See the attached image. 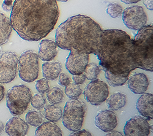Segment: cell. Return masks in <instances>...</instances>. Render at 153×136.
<instances>
[{"label":"cell","instance_id":"obj_1","mask_svg":"<svg viewBox=\"0 0 153 136\" xmlns=\"http://www.w3.org/2000/svg\"><path fill=\"white\" fill-rule=\"evenodd\" d=\"M152 23L138 30L134 38L118 29L96 27L88 46V54L96 55L99 66L114 75H129L136 68L153 71Z\"/></svg>","mask_w":153,"mask_h":136},{"label":"cell","instance_id":"obj_2","mask_svg":"<svg viewBox=\"0 0 153 136\" xmlns=\"http://www.w3.org/2000/svg\"><path fill=\"white\" fill-rule=\"evenodd\" d=\"M59 16L56 0H16L9 19L21 38L37 41L53 30Z\"/></svg>","mask_w":153,"mask_h":136},{"label":"cell","instance_id":"obj_3","mask_svg":"<svg viewBox=\"0 0 153 136\" xmlns=\"http://www.w3.org/2000/svg\"><path fill=\"white\" fill-rule=\"evenodd\" d=\"M32 97L30 88L23 84L10 88L6 95V105L14 116L23 114L27 109Z\"/></svg>","mask_w":153,"mask_h":136},{"label":"cell","instance_id":"obj_4","mask_svg":"<svg viewBox=\"0 0 153 136\" xmlns=\"http://www.w3.org/2000/svg\"><path fill=\"white\" fill-rule=\"evenodd\" d=\"M86 111L85 104L79 99L68 101L62 115V124L71 131L80 130L82 127Z\"/></svg>","mask_w":153,"mask_h":136},{"label":"cell","instance_id":"obj_5","mask_svg":"<svg viewBox=\"0 0 153 136\" xmlns=\"http://www.w3.org/2000/svg\"><path fill=\"white\" fill-rule=\"evenodd\" d=\"M19 75L22 80L27 83L35 81L39 76V57L37 54L28 50L23 52L18 60Z\"/></svg>","mask_w":153,"mask_h":136},{"label":"cell","instance_id":"obj_6","mask_svg":"<svg viewBox=\"0 0 153 136\" xmlns=\"http://www.w3.org/2000/svg\"><path fill=\"white\" fill-rule=\"evenodd\" d=\"M83 94L85 100L88 103L98 106L107 100L109 95V90L105 82L96 79L86 85Z\"/></svg>","mask_w":153,"mask_h":136},{"label":"cell","instance_id":"obj_7","mask_svg":"<svg viewBox=\"0 0 153 136\" xmlns=\"http://www.w3.org/2000/svg\"><path fill=\"white\" fill-rule=\"evenodd\" d=\"M19 57L10 51L3 53L0 56V83L7 84L16 77Z\"/></svg>","mask_w":153,"mask_h":136},{"label":"cell","instance_id":"obj_8","mask_svg":"<svg viewBox=\"0 0 153 136\" xmlns=\"http://www.w3.org/2000/svg\"><path fill=\"white\" fill-rule=\"evenodd\" d=\"M122 15L123 21L129 29L138 30L146 26L147 16L142 6H129L123 11Z\"/></svg>","mask_w":153,"mask_h":136},{"label":"cell","instance_id":"obj_9","mask_svg":"<svg viewBox=\"0 0 153 136\" xmlns=\"http://www.w3.org/2000/svg\"><path fill=\"white\" fill-rule=\"evenodd\" d=\"M151 127L146 118L136 115L126 122L124 134L125 136H149Z\"/></svg>","mask_w":153,"mask_h":136},{"label":"cell","instance_id":"obj_10","mask_svg":"<svg viewBox=\"0 0 153 136\" xmlns=\"http://www.w3.org/2000/svg\"><path fill=\"white\" fill-rule=\"evenodd\" d=\"M88 61L89 54L71 50L66 59V68L73 75H80L84 72Z\"/></svg>","mask_w":153,"mask_h":136},{"label":"cell","instance_id":"obj_11","mask_svg":"<svg viewBox=\"0 0 153 136\" xmlns=\"http://www.w3.org/2000/svg\"><path fill=\"white\" fill-rule=\"evenodd\" d=\"M94 124L104 132L111 131L118 125L117 116L110 110H100L94 118Z\"/></svg>","mask_w":153,"mask_h":136},{"label":"cell","instance_id":"obj_12","mask_svg":"<svg viewBox=\"0 0 153 136\" xmlns=\"http://www.w3.org/2000/svg\"><path fill=\"white\" fill-rule=\"evenodd\" d=\"M4 129L9 136H26L29 126L28 123L22 118L14 116L7 121Z\"/></svg>","mask_w":153,"mask_h":136},{"label":"cell","instance_id":"obj_13","mask_svg":"<svg viewBox=\"0 0 153 136\" xmlns=\"http://www.w3.org/2000/svg\"><path fill=\"white\" fill-rule=\"evenodd\" d=\"M129 89L135 94H143L149 86V80L144 73H135L127 80Z\"/></svg>","mask_w":153,"mask_h":136},{"label":"cell","instance_id":"obj_14","mask_svg":"<svg viewBox=\"0 0 153 136\" xmlns=\"http://www.w3.org/2000/svg\"><path fill=\"white\" fill-rule=\"evenodd\" d=\"M136 108L142 116L148 120L153 119V95L151 93L143 94L136 102Z\"/></svg>","mask_w":153,"mask_h":136},{"label":"cell","instance_id":"obj_15","mask_svg":"<svg viewBox=\"0 0 153 136\" xmlns=\"http://www.w3.org/2000/svg\"><path fill=\"white\" fill-rule=\"evenodd\" d=\"M58 54L57 45L51 40H42L39 43L38 57L42 61H52Z\"/></svg>","mask_w":153,"mask_h":136},{"label":"cell","instance_id":"obj_16","mask_svg":"<svg viewBox=\"0 0 153 136\" xmlns=\"http://www.w3.org/2000/svg\"><path fill=\"white\" fill-rule=\"evenodd\" d=\"M61 71V64L58 61H48L43 64L42 66L43 77L47 80H55Z\"/></svg>","mask_w":153,"mask_h":136},{"label":"cell","instance_id":"obj_17","mask_svg":"<svg viewBox=\"0 0 153 136\" xmlns=\"http://www.w3.org/2000/svg\"><path fill=\"white\" fill-rule=\"evenodd\" d=\"M35 136H62L60 128L55 123L50 121L44 122L38 126Z\"/></svg>","mask_w":153,"mask_h":136},{"label":"cell","instance_id":"obj_18","mask_svg":"<svg viewBox=\"0 0 153 136\" xmlns=\"http://www.w3.org/2000/svg\"><path fill=\"white\" fill-rule=\"evenodd\" d=\"M126 94L120 92H115L107 98V105L111 111H118L123 108L126 104Z\"/></svg>","mask_w":153,"mask_h":136},{"label":"cell","instance_id":"obj_19","mask_svg":"<svg viewBox=\"0 0 153 136\" xmlns=\"http://www.w3.org/2000/svg\"><path fill=\"white\" fill-rule=\"evenodd\" d=\"M12 27L10 19L0 12V46L6 43L10 36Z\"/></svg>","mask_w":153,"mask_h":136},{"label":"cell","instance_id":"obj_20","mask_svg":"<svg viewBox=\"0 0 153 136\" xmlns=\"http://www.w3.org/2000/svg\"><path fill=\"white\" fill-rule=\"evenodd\" d=\"M43 115L48 121L50 122H56L61 118L62 110L59 106L53 104L49 105L46 106L44 108Z\"/></svg>","mask_w":153,"mask_h":136},{"label":"cell","instance_id":"obj_21","mask_svg":"<svg viewBox=\"0 0 153 136\" xmlns=\"http://www.w3.org/2000/svg\"><path fill=\"white\" fill-rule=\"evenodd\" d=\"M105 77L108 84L112 87H117L124 85L128 80L129 75H114L111 72L105 70Z\"/></svg>","mask_w":153,"mask_h":136},{"label":"cell","instance_id":"obj_22","mask_svg":"<svg viewBox=\"0 0 153 136\" xmlns=\"http://www.w3.org/2000/svg\"><path fill=\"white\" fill-rule=\"evenodd\" d=\"M48 101L53 105L61 103L64 100L63 91L58 87H53L48 90L46 95Z\"/></svg>","mask_w":153,"mask_h":136},{"label":"cell","instance_id":"obj_23","mask_svg":"<svg viewBox=\"0 0 153 136\" xmlns=\"http://www.w3.org/2000/svg\"><path fill=\"white\" fill-rule=\"evenodd\" d=\"M25 120L31 126L38 127L43 122L44 117L39 111L31 110L25 115Z\"/></svg>","mask_w":153,"mask_h":136},{"label":"cell","instance_id":"obj_24","mask_svg":"<svg viewBox=\"0 0 153 136\" xmlns=\"http://www.w3.org/2000/svg\"><path fill=\"white\" fill-rule=\"evenodd\" d=\"M82 93L80 86L74 83H71L65 87V94L70 99H78Z\"/></svg>","mask_w":153,"mask_h":136},{"label":"cell","instance_id":"obj_25","mask_svg":"<svg viewBox=\"0 0 153 136\" xmlns=\"http://www.w3.org/2000/svg\"><path fill=\"white\" fill-rule=\"evenodd\" d=\"M84 72L87 80L93 81L97 79L100 72V69L96 64L91 62L87 65Z\"/></svg>","mask_w":153,"mask_h":136},{"label":"cell","instance_id":"obj_26","mask_svg":"<svg viewBox=\"0 0 153 136\" xmlns=\"http://www.w3.org/2000/svg\"><path fill=\"white\" fill-rule=\"evenodd\" d=\"M123 7L117 3H110L106 9V12L112 18H119L123 14Z\"/></svg>","mask_w":153,"mask_h":136},{"label":"cell","instance_id":"obj_27","mask_svg":"<svg viewBox=\"0 0 153 136\" xmlns=\"http://www.w3.org/2000/svg\"><path fill=\"white\" fill-rule=\"evenodd\" d=\"M30 102L33 108L36 109H41L43 108L45 104V98L41 94H36L31 97Z\"/></svg>","mask_w":153,"mask_h":136},{"label":"cell","instance_id":"obj_28","mask_svg":"<svg viewBox=\"0 0 153 136\" xmlns=\"http://www.w3.org/2000/svg\"><path fill=\"white\" fill-rule=\"evenodd\" d=\"M36 90L41 94L46 93L50 89L48 80L45 78H41L37 80L36 83Z\"/></svg>","mask_w":153,"mask_h":136},{"label":"cell","instance_id":"obj_29","mask_svg":"<svg viewBox=\"0 0 153 136\" xmlns=\"http://www.w3.org/2000/svg\"><path fill=\"white\" fill-rule=\"evenodd\" d=\"M58 77L59 79L58 83L60 86H63V87H66L71 82L70 77L65 73H61Z\"/></svg>","mask_w":153,"mask_h":136},{"label":"cell","instance_id":"obj_30","mask_svg":"<svg viewBox=\"0 0 153 136\" xmlns=\"http://www.w3.org/2000/svg\"><path fill=\"white\" fill-rule=\"evenodd\" d=\"M86 79V75L84 73H82L80 74V75H75L72 76V80L74 81V83L78 85L84 83Z\"/></svg>","mask_w":153,"mask_h":136},{"label":"cell","instance_id":"obj_31","mask_svg":"<svg viewBox=\"0 0 153 136\" xmlns=\"http://www.w3.org/2000/svg\"><path fill=\"white\" fill-rule=\"evenodd\" d=\"M68 136H93L90 132L85 129L73 131Z\"/></svg>","mask_w":153,"mask_h":136},{"label":"cell","instance_id":"obj_32","mask_svg":"<svg viewBox=\"0 0 153 136\" xmlns=\"http://www.w3.org/2000/svg\"><path fill=\"white\" fill-rule=\"evenodd\" d=\"M14 5V0H4L2 4V8L5 11H10L12 10Z\"/></svg>","mask_w":153,"mask_h":136},{"label":"cell","instance_id":"obj_33","mask_svg":"<svg viewBox=\"0 0 153 136\" xmlns=\"http://www.w3.org/2000/svg\"><path fill=\"white\" fill-rule=\"evenodd\" d=\"M143 4L148 9L153 10V0H143Z\"/></svg>","mask_w":153,"mask_h":136},{"label":"cell","instance_id":"obj_34","mask_svg":"<svg viewBox=\"0 0 153 136\" xmlns=\"http://www.w3.org/2000/svg\"><path fill=\"white\" fill-rule=\"evenodd\" d=\"M104 136H124L121 133L117 131H111L107 132Z\"/></svg>","mask_w":153,"mask_h":136},{"label":"cell","instance_id":"obj_35","mask_svg":"<svg viewBox=\"0 0 153 136\" xmlns=\"http://www.w3.org/2000/svg\"><path fill=\"white\" fill-rule=\"evenodd\" d=\"M5 95V89L4 86L0 84V102H1Z\"/></svg>","mask_w":153,"mask_h":136},{"label":"cell","instance_id":"obj_36","mask_svg":"<svg viewBox=\"0 0 153 136\" xmlns=\"http://www.w3.org/2000/svg\"><path fill=\"white\" fill-rule=\"evenodd\" d=\"M120 1L126 5H131V4H136L141 1V0H120Z\"/></svg>","mask_w":153,"mask_h":136},{"label":"cell","instance_id":"obj_37","mask_svg":"<svg viewBox=\"0 0 153 136\" xmlns=\"http://www.w3.org/2000/svg\"><path fill=\"white\" fill-rule=\"evenodd\" d=\"M4 126L3 123L2 122V121H0V135H1L4 131Z\"/></svg>","mask_w":153,"mask_h":136},{"label":"cell","instance_id":"obj_38","mask_svg":"<svg viewBox=\"0 0 153 136\" xmlns=\"http://www.w3.org/2000/svg\"><path fill=\"white\" fill-rule=\"evenodd\" d=\"M56 1H58L60 2H67L69 1V0H56Z\"/></svg>","mask_w":153,"mask_h":136},{"label":"cell","instance_id":"obj_39","mask_svg":"<svg viewBox=\"0 0 153 136\" xmlns=\"http://www.w3.org/2000/svg\"><path fill=\"white\" fill-rule=\"evenodd\" d=\"M2 53H3V49H2L1 47V46H0V56H1Z\"/></svg>","mask_w":153,"mask_h":136}]
</instances>
